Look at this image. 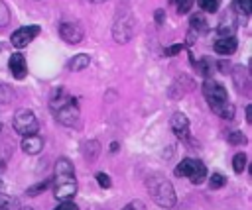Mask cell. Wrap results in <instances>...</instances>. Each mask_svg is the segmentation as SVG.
<instances>
[{
  "label": "cell",
  "mask_w": 252,
  "mask_h": 210,
  "mask_svg": "<svg viewBox=\"0 0 252 210\" xmlns=\"http://www.w3.org/2000/svg\"><path fill=\"white\" fill-rule=\"evenodd\" d=\"M203 94H205V98H207V102L215 114H219L224 120H230L234 116V106L228 100V94H226L222 84H219L215 80H205Z\"/></svg>",
  "instance_id": "obj_1"
},
{
  "label": "cell",
  "mask_w": 252,
  "mask_h": 210,
  "mask_svg": "<svg viewBox=\"0 0 252 210\" xmlns=\"http://www.w3.org/2000/svg\"><path fill=\"white\" fill-rule=\"evenodd\" d=\"M51 110L57 116V120L65 126H77L79 124V106L73 96H67L63 90H57L51 98Z\"/></svg>",
  "instance_id": "obj_2"
},
{
  "label": "cell",
  "mask_w": 252,
  "mask_h": 210,
  "mask_svg": "<svg viewBox=\"0 0 252 210\" xmlns=\"http://www.w3.org/2000/svg\"><path fill=\"white\" fill-rule=\"evenodd\" d=\"M148 190L156 204H159L163 208H171L175 204V190H173L171 183L165 181L163 177H154L152 181H148Z\"/></svg>",
  "instance_id": "obj_3"
},
{
  "label": "cell",
  "mask_w": 252,
  "mask_h": 210,
  "mask_svg": "<svg viewBox=\"0 0 252 210\" xmlns=\"http://www.w3.org/2000/svg\"><path fill=\"white\" fill-rule=\"evenodd\" d=\"M175 175H177V177H187V179H191L193 184H201V183H205V179H207V167H205V163H201L199 159L189 157V159H183V161L175 167Z\"/></svg>",
  "instance_id": "obj_4"
},
{
  "label": "cell",
  "mask_w": 252,
  "mask_h": 210,
  "mask_svg": "<svg viewBox=\"0 0 252 210\" xmlns=\"http://www.w3.org/2000/svg\"><path fill=\"white\" fill-rule=\"evenodd\" d=\"M12 124H14V130H16L20 135H33V133H37V130H39V124H37L35 114H33L32 110H26V108H22V110L16 112Z\"/></svg>",
  "instance_id": "obj_5"
},
{
  "label": "cell",
  "mask_w": 252,
  "mask_h": 210,
  "mask_svg": "<svg viewBox=\"0 0 252 210\" xmlns=\"http://www.w3.org/2000/svg\"><path fill=\"white\" fill-rule=\"evenodd\" d=\"M37 33H39V27L37 26H24V27H20V29H16L12 33V45L18 47V49H22V47L30 45L35 39Z\"/></svg>",
  "instance_id": "obj_6"
},
{
  "label": "cell",
  "mask_w": 252,
  "mask_h": 210,
  "mask_svg": "<svg viewBox=\"0 0 252 210\" xmlns=\"http://www.w3.org/2000/svg\"><path fill=\"white\" fill-rule=\"evenodd\" d=\"M67 181H75V169L73 163L69 159H59L55 163V171H53V184L57 183H67Z\"/></svg>",
  "instance_id": "obj_7"
},
{
  "label": "cell",
  "mask_w": 252,
  "mask_h": 210,
  "mask_svg": "<svg viewBox=\"0 0 252 210\" xmlns=\"http://www.w3.org/2000/svg\"><path fill=\"white\" fill-rule=\"evenodd\" d=\"M59 35L67 41V43H79L81 39H83V35H85V31H83V27L79 26V24H73V22H63L61 26H59Z\"/></svg>",
  "instance_id": "obj_8"
},
{
  "label": "cell",
  "mask_w": 252,
  "mask_h": 210,
  "mask_svg": "<svg viewBox=\"0 0 252 210\" xmlns=\"http://www.w3.org/2000/svg\"><path fill=\"white\" fill-rule=\"evenodd\" d=\"M169 126H171V131H173L177 137L185 139V137L189 135V120H187L185 114L175 112V114L171 116V120H169Z\"/></svg>",
  "instance_id": "obj_9"
},
{
  "label": "cell",
  "mask_w": 252,
  "mask_h": 210,
  "mask_svg": "<svg viewBox=\"0 0 252 210\" xmlns=\"http://www.w3.org/2000/svg\"><path fill=\"white\" fill-rule=\"evenodd\" d=\"M8 67H10V73L14 79H24L28 75V67H26V59L22 53H14L8 61Z\"/></svg>",
  "instance_id": "obj_10"
},
{
  "label": "cell",
  "mask_w": 252,
  "mask_h": 210,
  "mask_svg": "<svg viewBox=\"0 0 252 210\" xmlns=\"http://www.w3.org/2000/svg\"><path fill=\"white\" fill-rule=\"evenodd\" d=\"M53 192L57 200H69L77 192V181H67V183H57L53 184Z\"/></svg>",
  "instance_id": "obj_11"
},
{
  "label": "cell",
  "mask_w": 252,
  "mask_h": 210,
  "mask_svg": "<svg viewBox=\"0 0 252 210\" xmlns=\"http://www.w3.org/2000/svg\"><path fill=\"white\" fill-rule=\"evenodd\" d=\"M41 149H43V139H41L37 133H33V135H24V139H22V151H24V153L35 155V153H39Z\"/></svg>",
  "instance_id": "obj_12"
},
{
  "label": "cell",
  "mask_w": 252,
  "mask_h": 210,
  "mask_svg": "<svg viewBox=\"0 0 252 210\" xmlns=\"http://www.w3.org/2000/svg\"><path fill=\"white\" fill-rule=\"evenodd\" d=\"M213 49H215V53H219V55H232L234 49H236V39H234L232 35H222L220 39L215 41Z\"/></svg>",
  "instance_id": "obj_13"
},
{
  "label": "cell",
  "mask_w": 252,
  "mask_h": 210,
  "mask_svg": "<svg viewBox=\"0 0 252 210\" xmlns=\"http://www.w3.org/2000/svg\"><path fill=\"white\" fill-rule=\"evenodd\" d=\"M89 63H91V57L85 55V53H81V55H77V57H73L69 61V69L71 71H83V69L89 67Z\"/></svg>",
  "instance_id": "obj_14"
},
{
  "label": "cell",
  "mask_w": 252,
  "mask_h": 210,
  "mask_svg": "<svg viewBox=\"0 0 252 210\" xmlns=\"http://www.w3.org/2000/svg\"><path fill=\"white\" fill-rule=\"evenodd\" d=\"M232 8L238 14H242V16H250V12H252V0H234L232 2Z\"/></svg>",
  "instance_id": "obj_15"
},
{
  "label": "cell",
  "mask_w": 252,
  "mask_h": 210,
  "mask_svg": "<svg viewBox=\"0 0 252 210\" xmlns=\"http://www.w3.org/2000/svg\"><path fill=\"white\" fill-rule=\"evenodd\" d=\"M18 200H14L8 194H0V210H18Z\"/></svg>",
  "instance_id": "obj_16"
},
{
  "label": "cell",
  "mask_w": 252,
  "mask_h": 210,
  "mask_svg": "<svg viewBox=\"0 0 252 210\" xmlns=\"http://www.w3.org/2000/svg\"><path fill=\"white\" fill-rule=\"evenodd\" d=\"M244 167H246V153L240 151L232 157V169H234V173H242Z\"/></svg>",
  "instance_id": "obj_17"
},
{
  "label": "cell",
  "mask_w": 252,
  "mask_h": 210,
  "mask_svg": "<svg viewBox=\"0 0 252 210\" xmlns=\"http://www.w3.org/2000/svg\"><path fill=\"white\" fill-rule=\"evenodd\" d=\"M197 4H199V8L201 10H205V12H217V8H219V0H197Z\"/></svg>",
  "instance_id": "obj_18"
},
{
  "label": "cell",
  "mask_w": 252,
  "mask_h": 210,
  "mask_svg": "<svg viewBox=\"0 0 252 210\" xmlns=\"http://www.w3.org/2000/svg\"><path fill=\"white\" fill-rule=\"evenodd\" d=\"M226 184V179L222 177V175H219V173H215L211 179H209V186L211 188H220V186H224Z\"/></svg>",
  "instance_id": "obj_19"
},
{
  "label": "cell",
  "mask_w": 252,
  "mask_h": 210,
  "mask_svg": "<svg viewBox=\"0 0 252 210\" xmlns=\"http://www.w3.org/2000/svg\"><path fill=\"white\" fill-rule=\"evenodd\" d=\"M171 2L177 6V12L179 14H187L189 8H191V4H193V0H171Z\"/></svg>",
  "instance_id": "obj_20"
},
{
  "label": "cell",
  "mask_w": 252,
  "mask_h": 210,
  "mask_svg": "<svg viewBox=\"0 0 252 210\" xmlns=\"http://www.w3.org/2000/svg\"><path fill=\"white\" fill-rule=\"evenodd\" d=\"M228 141H230V143L244 145V143H246V137H244V133H242V131H230V133H228Z\"/></svg>",
  "instance_id": "obj_21"
},
{
  "label": "cell",
  "mask_w": 252,
  "mask_h": 210,
  "mask_svg": "<svg viewBox=\"0 0 252 210\" xmlns=\"http://www.w3.org/2000/svg\"><path fill=\"white\" fill-rule=\"evenodd\" d=\"M49 184H51V181H43V183H37L35 186H32V188H28V194H30V196H35L37 192H41V190H45V188H47Z\"/></svg>",
  "instance_id": "obj_22"
},
{
  "label": "cell",
  "mask_w": 252,
  "mask_h": 210,
  "mask_svg": "<svg viewBox=\"0 0 252 210\" xmlns=\"http://www.w3.org/2000/svg\"><path fill=\"white\" fill-rule=\"evenodd\" d=\"M96 183L102 186V188H110V177L106 175V173H96Z\"/></svg>",
  "instance_id": "obj_23"
},
{
  "label": "cell",
  "mask_w": 252,
  "mask_h": 210,
  "mask_svg": "<svg viewBox=\"0 0 252 210\" xmlns=\"http://www.w3.org/2000/svg\"><path fill=\"white\" fill-rule=\"evenodd\" d=\"M191 26H193L195 29H199V31L207 29V24L203 22V18H201V16H193V18H191Z\"/></svg>",
  "instance_id": "obj_24"
},
{
  "label": "cell",
  "mask_w": 252,
  "mask_h": 210,
  "mask_svg": "<svg viewBox=\"0 0 252 210\" xmlns=\"http://www.w3.org/2000/svg\"><path fill=\"white\" fill-rule=\"evenodd\" d=\"M55 210H79V206H77V204H73L71 200H63Z\"/></svg>",
  "instance_id": "obj_25"
},
{
  "label": "cell",
  "mask_w": 252,
  "mask_h": 210,
  "mask_svg": "<svg viewBox=\"0 0 252 210\" xmlns=\"http://www.w3.org/2000/svg\"><path fill=\"white\" fill-rule=\"evenodd\" d=\"M181 49H183V45H181V43H175V45H171V47L165 49V55H169V57H171V55H177Z\"/></svg>",
  "instance_id": "obj_26"
},
{
  "label": "cell",
  "mask_w": 252,
  "mask_h": 210,
  "mask_svg": "<svg viewBox=\"0 0 252 210\" xmlns=\"http://www.w3.org/2000/svg\"><path fill=\"white\" fill-rule=\"evenodd\" d=\"M124 210H144V204L140 200H132L130 204L124 206Z\"/></svg>",
  "instance_id": "obj_27"
},
{
  "label": "cell",
  "mask_w": 252,
  "mask_h": 210,
  "mask_svg": "<svg viewBox=\"0 0 252 210\" xmlns=\"http://www.w3.org/2000/svg\"><path fill=\"white\" fill-rule=\"evenodd\" d=\"M0 24L4 26V24H8V10H6V6L0 2Z\"/></svg>",
  "instance_id": "obj_28"
},
{
  "label": "cell",
  "mask_w": 252,
  "mask_h": 210,
  "mask_svg": "<svg viewBox=\"0 0 252 210\" xmlns=\"http://www.w3.org/2000/svg\"><path fill=\"white\" fill-rule=\"evenodd\" d=\"M8 98H10V90L0 84V102H8Z\"/></svg>",
  "instance_id": "obj_29"
},
{
  "label": "cell",
  "mask_w": 252,
  "mask_h": 210,
  "mask_svg": "<svg viewBox=\"0 0 252 210\" xmlns=\"http://www.w3.org/2000/svg\"><path fill=\"white\" fill-rule=\"evenodd\" d=\"M246 122H252V108L246 106Z\"/></svg>",
  "instance_id": "obj_30"
},
{
  "label": "cell",
  "mask_w": 252,
  "mask_h": 210,
  "mask_svg": "<svg viewBox=\"0 0 252 210\" xmlns=\"http://www.w3.org/2000/svg\"><path fill=\"white\" fill-rule=\"evenodd\" d=\"M156 20H158V24H161V20H163V12H161V10L156 12Z\"/></svg>",
  "instance_id": "obj_31"
},
{
  "label": "cell",
  "mask_w": 252,
  "mask_h": 210,
  "mask_svg": "<svg viewBox=\"0 0 252 210\" xmlns=\"http://www.w3.org/2000/svg\"><path fill=\"white\" fill-rule=\"evenodd\" d=\"M89 2H104V0H89Z\"/></svg>",
  "instance_id": "obj_32"
},
{
  "label": "cell",
  "mask_w": 252,
  "mask_h": 210,
  "mask_svg": "<svg viewBox=\"0 0 252 210\" xmlns=\"http://www.w3.org/2000/svg\"><path fill=\"white\" fill-rule=\"evenodd\" d=\"M0 130H2V124H0Z\"/></svg>",
  "instance_id": "obj_33"
}]
</instances>
